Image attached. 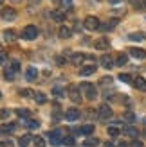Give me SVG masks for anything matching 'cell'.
Returning <instances> with one entry per match:
<instances>
[{"mask_svg": "<svg viewBox=\"0 0 146 147\" xmlns=\"http://www.w3.org/2000/svg\"><path fill=\"white\" fill-rule=\"evenodd\" d=\"M33 144H34V147H45L43 136H33Z\"/></svg>", "mask_w": 146, "mask_h": 147, "instance_id": "cell-28", "label": "cell"}, {"mask_svg": "<svg viewBox=\"0 0 146 147\" xmlns=\"http://www.w3.org/2000/svg\"><path fill=\"white\" fill-rule=\"evenodd\" d=\"M14 74H16V72H14L11 67H7V68H5V72H4V77H5V81H13V79H14Z\"/></svg>", "mask_w": 146, "mask_h": 147, "instance_id": "cell-26", "label": "cell"}, {"mask_svg": "<svg viewBox=\"0 0 146 147\" xmlns=\"http://www.w3.org/2000/svg\"><path fill=\"white\" fill-rule=\"evenodd\" d=\"M0 16H2L5 22H13L14 18H16V11L11 9V7H7V9H2V13H0Z\"/></svg>", "mask_w": 146, "mask_h": 147, "instance_id": "cell-7", "label": "cell"}, {"mask_svg": "<svg viewBox=\"0 0 146 147\" xmlns=\"http://www.w3.org/2000/svg\"><path fill=\"white\" fill-rule=\"evenodd\" d=\"M36 36H38V27L36 25H27L24 27V31H22V38L31 41V40H36Z\"/></svg>", "mask_w": 146, "mask_h": 147, "instance_id": "cell-2", "label": "cell"}, {"mask_svg": "<svg viewBox=\"0 0 146 147\" xmlns=\"http://www.w3.org/2000/svg\"><path fill=\"white\" fill-rule=\"evenodd\" d=\"M83 145L85 147H96V145H99V140L98 138H87V140L83 142Z\"/></svg>", "mask_w": 146, "mask_h": 147, "instance_id": "cell-27", "label": "cell"}, {"mask_svg": "<svg viewBox=\"0 0 146 147\" xmlns=\"http://www.w3.org/2000/svg\"><path fill=\"white\" fill-rule=\"evenodd\" d=\"M20 95H22V97H33L34 92H33V90H29V88H25V90H22V92H20Z\"/></svg>", "mask_w": 146, "mask_h": 147, "instance_id": "cell-34", "label": "cell"}, {"mask_svg": "<svg viewBox=\"0 0 146 147\" xmlns=\"http://www.w3.org/2000/svg\"><path fill=\"white\" fill-rule=\"evenodd\" d=\"M134 86L137 88V90H141V92H146V81L143 77H135L134 79Z\"/></svg>", "mask_w": 146, "mask_h": 147, "instance_id": "cell-15", "label": "cell"}, {"mask_svg": "<svg viewBox=\"0 0 146 147\" xmlns=\"http://www.w3.org/2000/svg\"><path fill=\"white\" fill-rule=\"evenodd\" d=\"M117 24H119V20L117 18H112V20H108L105 25H101L99 29H101V31H112V29L117 27Z\"/></svg>", "mask_w": 146, "mask_h": 147, "instance_id": "cell-12", "label": "cell"}, {"mask_svg": "<svg viewBox=\"0 0 146 147\" xmlns=\"http://www.w3.org/2000/svg\"><path fill=\"white\" fill-rule=\"evenodd\" d=\"M117 147H128V145H126V144H119Z\"/></svg>", "mask_w": 146, "mask_h": 147, "instance_id": "cell-49", "label": "cell"}, {"mask_svg": "<svg viewBox=\"0 0 146 147\" xmlns=\"http://www.w3.org/2000/svg\"><path fill=\"white\" fill-rule=\"evenodd\" d=\"M128 40H132V41H143V40H146V34L144 32H132V34H128Z\"/></svg>", "mask_w": 146, "mask_h": 147, "instance_id": "cell-21", "label": "cell"}, {"mask_svg": "<svg viewBox=\"0 0 146 147\" xmlns=\"http://www.w3.org/2000/svg\"><path fill=\"white\" fill-rule=\"evenodd\" d=\"M79 90L85 93V97L89 99V100H94V99L98 97V90H96V88H94V84H90V83H81Z\"/></svg>", "mask_w": 146, "mask_h": 147, "instance_id": "cell-1", "label": "cell"}, {"mask_svg": "<svg viewBox=\"0 0 146 147\" xmlns=\"http://www.w3.org/2000/svg\"><path fill=\"white\" fill-rule=\"evenodd\" d=\"M130 147H143V144H141L139 140H134V142H132V145H130Z\"/></svg>", "mask_w": 146, "mask_h": 147, "instance_id": "cell-42", "label": "cell"}, {"mask_svg": "<svg viewBox=\"0 0 146 147\" xmlns=\"http://www.w3.org/2000/svg\"><path fill=\"white\" fill-rule=\"evenodd\" d=\"M63 144H65V145H74L76 142H74V138H72V136H65V138H63Z\"/></svg>", "mask_w": 146, "mask_h": 147, "instance_id": "cell-39", "label": "cell"}, {"mask_svg": "<svg viewBox=\"0 0 146 147\" xmlns=\"http://www.w3.org/2000/svg\"><path fill=\"white\" fill-rule=\"evenodd\" d=\"M31 142H33V136H31V135H24V136L18 138V145H20V147H27Z\"/></svg>", "mask_w": 146, "mask_h": 147, "instance_id": "cell-19", "label": "cell"}, {"mask_svg": "<svg viewBox=\"0 0 146 147\" xmlns=\"http://www.w3.org/2000/svg\"><path fill=\"white\" fill-rule=\"evenodd\" d=\"M99 63H101V67H103V68H114V59H112L110 54H103V56H101V59H99Z\"/></svg>", "mask_w": 146, "mask_h": 147, "instance_id": "cell-9", "label": "cell"}, {"mask_svg": "<svg viewBox=\"0 0 146 147\" xmlns=\"http://www.w3.org/2000/svg\"><path fill=\"white\" fill-rule=\"evenodd\" d=\"M53 93L56 95V97H65V92L61 90V88H60V86H56V88H54V90H53Z\"/></svg>", "mask_w": 146, "mask_h": 147, "instance_id": "cell-35", "label": "cell"}, {"mask_svg": "<svg viewBox=\"0 0 146 147\" xmlns=\"http://www.w3.org/2000/svg\"><path fill=\"white\" fill-rule=\"evenodd\" d=\"M78 133L79 135H92L94 133V124H85L83 127L78 129Z\"/></svg>", "mask_w": 146, "mask_h": 147, "instance_id": "cell-16", "label": "cell"}, {"mask_svg": "<svg viewBox=\"0 0 146 147\" xmlns=\"http://www.w3.org/2000/svg\"><path fill=\"white\" fill-rule=\"evenodd\" d=\"M125 119H126L128 122H134V120H135V115H134L132 111H126V113H125Z\"/></svg>", "mask_w": 146, "mask_h": 147, "instance_id": "cell-40", "label": "cell"}, {"mask_svg": "<svg viewBox=\"0 0 146 147\" xmlns=\"http://www.w3.org/2000/svg\"><path fill=\"white\" fill-rule=\"evenodd\" d=\"M119 133H121V131L117 127H108V135H110V136H117Z\"/></svg>", "mask_w": 146, "mask_h": 147, "instance_id": "cell-38", "label": "cell"}, {"mask_svg": "<svg viewBox=\"0 0 146 147\" xmlns=\"http://www.w3.org/2000/svg\"><path fill=\"white\" fill-rule=\"evenodd\" d=\"M0 99H2V93H0Z\"/></svg>", "mask_w": 146, "mask_h": 147, "instance_id": "cell-52", "label": "cell"}, {"mask_svg": "<svg viewBox=\"0 0 146 147\" xmlns=\"http://www.w3.org/2000/svg\"><path fill=\"white\" fill-rule=\"evenodd\" d=\"M143 122H144V124H146V117H144V119H143Z\"/></svg>", "mask_w": 146, "mask_h": 147, "instance_id": "cell-51", "label": "cell"}, {"mask_svg": "<svg viewBox=\"0 0 146 147\" xmlns=\"http://www.w3.org/2000/svg\"><path fill=\"white\" fill-rule=\"evenodd\" d=\"M69 99L72 100V102H76V104H78V102H81V93H79V88L78 86H70L69 88Z\"/></svg>", "mask_w": 146, "mask_h": 147, "instance_id": "cell-6", "label": "cell"}, {"mask_svg": "<svg viewBox=\"0 0 146 147\" xmlns=\"http://www.w3.org/2000/svg\"><path fill=\"white\" fill-rule=\"evenodd\" d=\"M42 2V0H29V4H31V5H34V4H40Z\"/></svg>", "mask_w": 146, "mask_h": 147, "instance_id": "cell-45", "label": "cell"}, {"mask_svg": "<svg viewBox=\"0 0 146 147\" xmlns=\"http://www.w3.org/2000/svg\"><path fill=\"white\" fill-rule=\"evenodd\" d=\"M50 16H53V20L54 22H65V13L63 11H53V14H50Z\"/></svg>", "mask_w": 146, "mask_h": 147, "instance_id": "cell-22", "label": "cell"}, {"mask_svg": "<svg viewBox=\"0 0 146 147\" xmlns=\"http://www.w3.org/2000/svg\"><path fill=\"white\" fill-rule=\"evenodd\" d=\"M83 27L89 29V31H96V29H99L101 25H99V20L96 16H87L83 20Z\"/></svg>", "mask_w": 146, "mask_h": 147, "instance_id": "cell-3", "label": "cell"}, {"mask_svg": "<svg viewBox=\"0 0 146 147\" xmlns=\"http://www.w3.org/2000/svg\"><path fill=\"white\" fill-rule=\"evenodd\" d=\"M0 147H9V144H5V142H0Z\"/></svg>", "mask_w": 146, "mask_h": 147, "instance_id": "cell-47", "label": "cell"}, {"mask_svg": "<svg viewBox=\"0 0 146 147\" xmlns=\"http://www.w3.org/2000/svg\"><path fill=\"white\" fill-rule=\"evenodd\" d=\"M98 117H99L101 120H108V119L112 117V108L106 106V104L99 106V108H98Z\"/></svg>", "mask_w": 146, "mask_h": 147, "instance_id": "cell-5", "label": "cell"}, {"mask_svg": "<svg viewBox=\"0 0 146 147\" xmlns=\"http://www.w3.org/2000/svg\"><path fill=\"white\" fill-rule=\"evenodd\" d=\"M34 100L38 102V104H45V102H47V97H45V93L38 92V93H34Z\"/></svg>", "mask_w": 146, "mask_h": 147, "instance_id": "cell-25", "label": "cell"}, {"mask_svg": "<svg viewBox=\"0 0 146 147\" xmlns=\"http://www.w3.org/2000/svg\"><path fill=\"white\" fill-rule=\"evenodd\" d=\"M143 136H144V138H146V131H143Z\"/></svg>", "mask_w": 146, "mask_h": 147, "instance_id": "cell-50", "label": "cell"}, {"mask_svg": "<svg viewBox=\"0 0 146 147\" xmlns=\"http://www.w3.org/2000/svg\"><path fill=\"white\" fill-rule=\"evenodd\" d=\"M128 52H130V56H132V57H135V59H144V57H146V50H144V49L132 47Z\"/></svg>", "mask_w": 146, "mask_h": 147, "instance_id": "cell-11", "label": "cell"}, {"mask_svg": "<svg viewBox=\"0 0 146 147\" xmlns=\"http://www.w3.org/2000/svg\"><path fill=\"white\" fill-rule=\"evenodd\" d=\"M123 133H125L126 136H130V138H137V136H139V131H137L135 127H132V126H126L125 129H123Z\"/></svg>", "mask_w": 146, "mask_h": 147, "instance_id": "cell-14", "label": "cell"}, {"mask_svg": "<svg viewBox=\"0 0 146 147\" xmlns=\"http://www.w3.org/2000/svg\"><path fill=\"white\" fill-rule=\"evenodd\" d=\"M5 59H7L5 52H0V63H5Z\"/></svg>", "mask_w": 146, "mask_h": 147, "instance_id": "cell-43", "label": "cell"}, {"mask_svg": "<svg viewBox=\"0 0 146 147\" xmlns=\"http://www.w3.org/2000/svg\"><path fill=\"white\" fill-rule=\"evenodd\" d=\"M49 140H50V144H53V145L63 144V131H60V129L50 131V133H49Z\"/></svg>", "mask_w": 146, "mask_h": 147, "instance_id": "cell-4", "label": "cell"}, {"mask_svg": "<svg viewBox=\"0 0 146 147\" xmlns=\"http://www.w3.org/2000/svg\"><path fill=\"white\" fill-rule=\"evenodd\" d=\"M94 47L98 50H108L110 49V41H108V38H98L96 43H94Z\"/></svg>", "mask_w": 146, "mask_h": 147, "instance_id": "cell-8", "label": "cell"}, {"mask_svg": "<svg viewBox=\"0 0 146 147\" xmlns=\"http://www.w3.org/2000/svg\"><path fill=\"white\" fill-rule=\"evenodd\" d=\"M0 4H2V0H0Z\"/></svg>", "mask_w": 146, "mask_h": 147, "instance_id": "cell-53", "label": "cell"}, {"mask_svg": "<svg viewBox=\"0 0 146 147\" xmlns=\"http://www.w3.org/2000/svg\"><path fill=\"white\" fill-rule=\"evenodd\" d=\"M94 72H96V67H94V65H89V67H83L81 70H79V74H81V76H92Z\"/></svg>", "mask_w": 146, "mask_h": 147, "instance_id": "cell-23", "label": "cell"}, {"mask_svg": "<svg viewBox=\"0 0 146 147\" xmlns=\"http://www.w3.org/2000/svg\"><path fill=\"white\" fill-rule=\"evenodd\" d=\"M14 127H16V124H14V122L5 124V126L2 127V133H11V131H14Z\"/></svg>", "mask_w": 146, "mask_h": 147, "instance_id": "cell-29", "label": "cell"}, {"mask_svg": "<svg viewBox=\"0 0 146 147\" xmlns=\"http://www.w3.org/2000/svg\"><path fill=\"white\" fill-rule=\"evenodd\" d=\"M11 4H22V0H9Z\"/></svg>", "mask_w": 146, "mask_h": 147, "instance_id": "cell-46", "label": "cell"}, {"mask_svg": "<svg viewBox=\"0 0 146 147\" xmlns=\"http://www.w3.org/2000/svg\"><path fill=\"white\" fill-rule=\"evenodd\" d=\"M70 61L74 63L76 67H79V65L85 61V56H83V54H78V52H76V54H70Z\"/></svg>", "mask_w": 146, "mask_h": 147, "instance_id": "cell-18", "label": "cell"}, {"mask_svg": "<svg viewBox=\"0 0 146 147\" xmlns=\"http://www.w3.org/2000/svg\"><path fill=\"white\" fill-rule=\"evenodd\" d=\"M60 5L63 7V11L65 9H72V0H60Z\"/></svg>", "mask_w": 146, "mask_h": 147, "instance_id": "cell-31", "label": "cell"}, {"mask_svg": "<svg viewBox=\"0 0 146 147\" xmlns=\"http://www.w3.org/2000/svg\"><path fill=\"white\" fill-rule=\"evenodd\" d=\"M11 68H13L14 72H18V70H20V63H18V61H13V63H11Z\"/></svg>", "mask_w": 146, "mask_h": 147, "instance_id": "cell-41", "label": "cell"}, {"mask_svg": "<svg viewBox=\"0 0 146 147\" xmlns=\"http://www.w3.org/2000/svg\"><path fill=\"white\" fill-rule=\"evenodd\" d=\"M4 40L5 41H14V40H16V31H13V29H5V31H4Z\"/></svg>", "mask_w": 146, "mask_h": 147, "instance_id": "cell-17", "label": "cell"}, {"mask_svg": "<svg viewBox=\"0 0 146 147\" xmlns=\"http://www.w3.org/2000/svg\"><path fill=\"white\" fill-rule=\"evenodd\" d=\"M0 133H2V129H0Z\"/></svg>", "mask_w": 146, "mask_h": 147, "instance_id": "cell-54", "label": "cell"}, {"mask_svg": "<svg viewBox=\"0 0 146 147\" xmlns=\"http://www.w3.org/2000/svg\"><path fill=\"white\" fill-rule=\"evenodd\" d=\"M25 126H27L29 129H38L40 122H38V120H27V122H25Z\"/></svg>", "mask_w": 146, "mask_h": 147, "instance_id": "cell-30", "label": "cell"}, {"mask_svg": "<svg viewBox=\"0 0 146 147\" xmlns=\"http://www.w3.org/2000/svg\"><path fill=\"white\" fill-rule=\"evenodd\" d=\"M119 81H123V83H130L132 77H130L128 74H119Z\"/></svg>", "mask_w": 146, "mask_h": 147, "instance_id": "cell-36", "label": "cell"}, {"mask_svg": "<svg viewBox=\"0 0 146 147\" xmlns=\"http://www.w3.org/2000/svg\"><path fill=\"white\" fill-rule=\"evenodd\" d=\"M126 63H128V56L126 54H119L117 59H115V65H117V67H125Z\"/></svg>", "mask_w": 146, "mask_h": 147, "instance_id": "cell-24", "label": "cell"}, {"mask_svg": "<svg viewBox=\"0 0 146 147\" xmlns=\"http://www.w3.org/2000/svg\"><path fill=\"white\" fill-rule=\"evenodd\" d=\"M99 84H101V86H108V84H112V77H101Z\"/></svg>", "mask_w": 146, "mask_h": 147, "instance_id": "cell-33", "label": "cell"}, {"mask_svg": "<svg viewBox=\"0 0 146 147\" xmlns=\"http://www.w3.org/2000/svg\"><path fill=\"white\" fill-rule=\"evenodd\" d=\"M25 77H27V81H36V77H38V70H36V67H29L27 72H25Z\"/></svg>", "mask_w": 146, "mask_h": 147, "instance_id": "cell-13", "label": "cell"}, {"mask_svg": "<svg viewBox=\"0 0 146 147\" xmlns=\"http://www.w3.org/2000/svg\"><path fill=\"white\" fill-rule=\"evenodd\" d=\"M108 2H110V4H119L121 0H108Z\"/></svg>", "mask_w": 146, "mask_h": 147, "instance_id": "cell-48", "label": "cell"}, {"mask_svg": "<svg viewBox=\"0 0 146 147\" xmlns=\"http://www.w3.org/2000/svg\"><path fill=\"white\" fill-rule=\"evenodd\" d=\"M9 117H11V111H9V109H7V108H4V109H0V119H2V120H5V119H9Z\"/></svg>", "mask_w": 146, "mask_h": 147, "instance_id": "cell-32", "label": "cell"}, {"mask_svg": "<svg viewBox=\"0 0 146 147\" xmlns=\"http://www.w3.org/2000/svg\"><path fill=\"white\" fill-rule=\"evenodd\" d=\"M58 34H60V38H63V40H69L70 36H72V31L69 27H60V31H58Z\"/></svg>", "mask_w": 146, "mask_h": 147, "instance_id": "cell-20", "label": "cell"}, {"mask_svg": "<svg viewBox=\"0 0 146 147\" xmlns=\"http://www.w3.org/2000/svg\"><path fill=\"white\" fill-rule=\"evenodd\" d=\"M65 119H67L69 122L78 120V119H79V109H76V108H69L67 111H65Z\"/></svg>", "mask_w": 146, "mask_h": 147, "instance_id": "cell-10", "label": "cell"}, {"mask_svg": "<svg viewBox=\"0 0 146 147\" xmlns=\"http://www.w3.org/2000/svg\"><path fill=\"white\" fill-rule=\"evenodd\" d=\"M81 27H83V25L79 24V22H76V25H74V31H81Z\"/></svg>", "mask_w": 146, "mask_h": 147, "instance_id": "cell-44", "label": "cell"}, {"mask_svg": "<svg viewBox=\"0 0 146 147\" xmlns=\"http://www.w3.org/2000/svg\"><path fill=\"white\" fill-rule=\"evenodd\" d=\"M16 115L22 117V119H27V117H29V111H27V109H16Z\"/></svg>", "mask_w": 146, "mask_h": 147, "instance_id": "cell-37", "label": "cell"}]
</instances>
